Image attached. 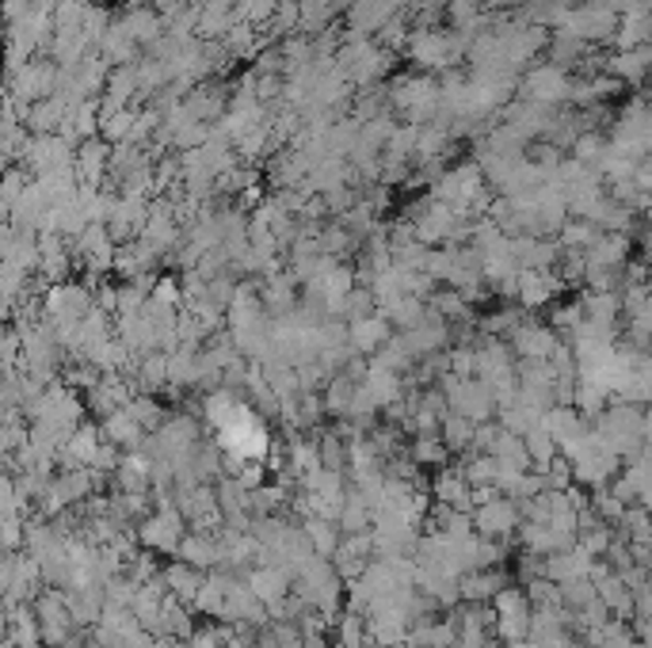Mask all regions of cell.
I'll return each instance as SVG.
<instances>
[{
	"label": "cell",
	"mask_w": 652,
	"mask_h": 648,
	"mask_svg": "<svg viewBox=\"0 0 652 648\" xmlns=\"http://www.w3.org/2000/svg\"><path fill=\"white\" fill-rule=\"evenodd\" d=\"M591 569H596V557H588L580 546H568L561 553L542 557V576L553 580V584H568V580H591Z\"/></svg>",
	"instance_id": "obj_23"
},
{
	"label": "cell",
	"mask_w": 652,
	"mask_h": 648,
	"mask_svg": "<svg viewBox=\"0 0 652 648\" xmlns=\"http://www.w3.org/2000/svg\"><path fill=\"white\" fill-rule=\"evenodd\" d=\"M317 458H320V469L344 473V469H348V446H344L336 435H325V439L317 443Z\"/></svg>",
	"instance_id": "obj_52"
},
{
	"label": "cell",
	"mask_w": 652,
	"mask_h": 648,
	"mask_svg": "<svg viewBox=\"0 0 652 648\" xmlns=\"http://www.w3.org/2000/svg\"><path fill=\"white\" fill-rule=\"evenodd\" d=\"M561 20H565V28H561V31H565V35H573V39H580L584 46L602 43V39H610V35H615V28H618V12L607 4V0L568 8Z\"/></svg>",
	"instance_id": "obj_12"
},
{
	"label": "cell",
	"mask_w": 652,
	"mask_h": 648,
	"mask_svg": "<svg viewBox=\"0 0 652 648\" xmlns=\"http://www.w3.org/2000/svg\"><path fill=\"white\" fill-rule=\"evenodd\" d=\"M31 611H35V622H39V637H43V645H51V648H62L73 637V629H77V622H73L69 606H65L57 587L35 592Z\"/></svg>",
	"instance_id": "obj_13"
},
{
	"label": "cell",
	"mask_w": 652,
	"mask_h": 648,
	"mask_svg": "<svg viewBox=\"0 0 652 648\" xmlns=\"http://www.w3.org/2000/svg\"><path fill=\"white\" fill-rule=\"evenodd\" d=\"M96 477H100V473H93V469H65V473H57V477L51 473L43 496H39L43 519H54V515H62L65 508H80L85 500H93Z\"/></svg>",
	"instance_id": "obj_6"
},
{
	"label": "cell",
	"mask_w": 652,
	"mask_h": 648,
	"mask_svg": "<svg viewBox=\"0 0 652 648\" xmlns=\"http://www.w3.org/2000/svg\"><path fill=\"white\" fill-rule=\"evenodd\" d=\"M565 290V282L557 279V271H531L523 268L515 276V294L519 302L526 305V310H542V305H550L553 298Z\"/></svg>",
	"instance_id": "obj_24"
},
{
	"label": "cell",
	"mask_w": 652,
	"mask_h": 648,
	"mask_svg": "<svg viewBox=\"0 0 652 648\" xmlns=\"http://www.w3.org/2000/svg\"><path fill=\"white\" fill-rule=\"evenodd\" d=\"M134 378H138V386H142L145 393H161V389H169V352L138 355Z\"/></svg>",
	"instance_id": "obj_38"
},
{
	"label": "cell",
	"mask_w": 652,
	"mask_h": 648,
	"mask_svg": "<svg viewBox=\"0 0 652 648\" xmlns=\"http://www.w3.org/2000/svg\"><path fill=\"white\" fill-rule=\"evenodd\" d=\"M313 469H320L317 443H309V439H294L291 451H286V473H291V477H302V473H313Z\"/></svg>",
	"instance_id": "obj_48"
},
{
	"label": "cell",
	"mask_w": 652,
	"mask_h": 648,
	"mask_svg": "<svg viewBox=\"0 0 652 648\" xmlns=\"http://www.w3.org/2000/svg\"><path fill=\"white\" fill-rule=\"evenodd\" d=\"M23 161L35 176H51V172H65L73 169V145L62 134H39L28 141L23 149Z\"/></svg>",
	"instance_id": "obj_18"
},
{
	"label": "cell",
	"mask_w": 652,
	"mask_h": 648,
	"mask_svg": "<svg viewBox=\"0 0 652 648\" xmlns=\"http://www.w3.org/2000/svg\"><path fill=\"white\" fill-rule=\"evenodd\" d=\"M302 534H305V542H309V550H313V553L325 557V561H333L336 546H340V527H336V522H328V519H313V515H305Z\"/></svg>",
	"instance_id": "obj_39"
},
{
	"label": "cell",
	"mask_w": 652,
	"mask_h": 648,
	"mask_svg": "<svg viewBox=\"0 0 652 648\" xmlns=\"http://www.w3.org/2000/svg\"><path fill=\"white\" fill-rule=\"evenodd\" d=\"M542 423V409H534V404H526V401H511V404H503L500 409V428L503 431H511V435H519L523 439L526 431H534Z\"/></svg>",
	"instance_id": "obj_42"
},
{
	"label": "cell",
	"mask_w": 652,
	"mask_h": 648,
	"mask_svg": "<svg viewBox=\"0 0 652 648\" xmlns=\"http://www.w3.org/2000/svg\"><path fill=\"white\" fill-rule=\"evenodd\" d=\"M390 104L404 111L412 119V127H427V122H439V80H432L427 73L416 77H398L390 85Z\"/></svg>",
	"instance_id": "obj_4"
},
{
	"label": "cell",
	"mask_w": 652,
	"mask_h": 648,
	"mask_svg": "<svg viewBox=\"0 0 652 648\" xmlns=\"http://www.w3.org/2000/svg\"><path fill=\"white\" fill-rule=\"evenodd\" d=\"M161 580H164V592H169L172 600L192 606L195 592H199V584H203V572L192 569V564H184V561H172L169 569H161Z\"/></svg>",
	"instance_id": "obj_34"
},
{
	"label": "cell",
	"mask_w": 652,
	"mask_h": 648,
	"mask_svg": "<svg viewBox=\"0 0 652 648\" xmlns=\"http://www.w3.org/2000/svg\"><path fill=\"white\" fill-rule=\"evenodd\" d=\"M599 515L602 522H610V527H618V519H622L626 515V504L618 500L615 493H610V488H596V508H591Z\"/></svg>",
	"instance_id": "obj_53"
},
{
	"label": "cell",
	"mask_w": 652,
	"mask_h": 648,
	"mask_svg": "<svg viewBox=\"0 0 652 648\" xmlns=\"http://www.w3.org/2000/svg\"><path fill=\"white\" fill-rule=\"evenodd\" d=\"M382 317L393 324V328L409 332L416 328V324H424L427 317H432V310H427L424 298H401V302H393L390 310H382Z\"/></svg>",
	"instance_id": "obj_43"
},
{
	"label": "cell",
	"mask_w": 652,
	"mask_h": 648,
	"mask_svg": "<svg viewBox=\"0 0 652 648\" xmlns=\"http://www.w3.org/2000/svg\"><path fill=\"white\" fill-rule=\"evenodd\" d=\"M474 428L477 423H469L466 417H454V412H447V417L439 420V431L435 435L443 439V446L454 454H466L469 446H474Z\"/></svg>",
	"instance_id": "obj_44"
},
{
	"label": "cell",
	"mask_w": 652,
	"mask_h": 648,
	"mask_svg": "<svg viewBox=\"0 0 652 648\" xmlns=\"http://www.w3.org/2000/svg\"><path fill=\"white\" fill-rule=\"evenodd\" d=\"M184 534H187V519L180 515V508L172 500H161L153 515H145V519L138 522V542L150 553H176Z\"/></svg>",
	"instance_id": "obj_8"
},
{
	"label": "cell",
	"mask_w": 652,
	"mask_h": 648,
	"mask_svg": "<svg viewBox=\"0 0 652 648\" xmlns=\"http://www.w3.org/2000/svg\"><path fill=\"white\" fill-rule=\"evenodd\" d=\"M393 324L382 317V313H367L359 321H348V347L351 355H374L382 344H390Z\"/></svg>",
	"instance_id": "obj_26"
},
{
	"label": "cell",
	"mask_w": 652,
	"mask_h": 648,
	"mask_svg": "<svg viewBox=\"0 0 652 648\" xmlns=\"http://www.w3.org/2000/svg\"><path fill=\"white\" fill-rule=\"evenodd\" d=\"M542 428H546V435L557 443V451H565V446H573L591 423L584 420L573 404H553V409L542 412Z\"/></svg>",
	"instance_id": "obj_27"
},
{
	"label": "cell",
	"mask_w": 652,
	"mask_h": 648,
	"mask_svg": "<svg viewBox=\"0 0 652 648\" xmlns=\"http://www.w3.org/2000/svg\"><path fill=\"white\" fill-rule=\"evenodd\" d=\"M469 519H474V534L497 542V538H508L511 530H519L523 515H519L515 500H508V496H492V500L477 504V508L469 511Z\"/></svg>",
	"instance_id": "obj_16"
},
{
	"label": "cell",
	"mask_w": 652,
	"mask_h": 648,
	"mask_svg": "<svg viewBox=\"0 0 652 648\" xmlns=\"http://www.w3.org/2000/svg\"><path fill=\"white\" fill-rule=\"evenodd\" d=\"M100 435L111 446H119V451H138L145 431L138 428V420L130 417L127 409H115V412H107V417H100Z\"/></svg>",
	"instance_id": "obj_31"
},
{
	"label": "cell",
	"mask_w": 652,
	"mask_h": 648,
	"mask_svg": "<svg viewBox=\"0 0 652 648\" xmlns=\"http://www.w3.org/2000/svg\"><path fill=\"white\" fill-rule=\"evenodd\" d=\"M492 629L503 645L526 641V629H531V603H526L523 587H503L492 595Z\"/></svg>",
	"instance_id": "obj_10"
},
{
	"label": "cell",
	"mask_w": 652,
	"mask_h": 648,
	"mask_svg": "<svg viewBox=\"0 0 652 648\" xmlns=\"http://www.w3.org/2000/svg\"><path fill=\"white\" fill-rule=\"evenodd\" d=\"M85 393H88L85 397L88 409H93L96 417H107V412H115V409H127L130 397H134V389H130L127 374H100L96 386H88Z\"/></svg>",
	"instance_id": "obj_22"
},
{
	"label": "cell",
	"mask_w": 652,
	"mask_h": 648,
	"mask_svg": "<svg viewBox=\"0 0 652 648\" xmlns=\"http://www.w3.org/2000/svg\"><path fill=\"white\" fill-rule=\"evenodd\" d=\"M435 198L469 218V210H485V206H489V184H485L477 164H458V169H450L439 176Z\"/></svg>",
	"instance_id": "obj_5"
},
{
	"label": "cell",
	"mask_w": 652,
	"mask_h": 648,
	"mask_svg": "<svg viewBox=\"0 0 652 648\" xmlns=\"http://www.w3.org/2000/svg\"><path fill=\"white\" fill-rule=\"evenodd\" d=\"M557 344V332L546 324H515L511 328V347H515V355H523V363H546Z\"/></svg>",
	"instance_id": "obj_25"
},
{
	"label": "cell",
	"mask_w": 652,
	"mask_h": 648,
	"mask_svg": "<svg viewBox=\"0 0 652 648\" xmlns=\"http://www.w3.org/2000/svg\"><path fill=\"white\" fill-rule=\"evenodd\" d=\"M119 28L127 31V35H130V43H134V46H153L156 39L164 35V20H161V12H156L153 4L130 8V12H127V20H122Z\"/></svg>",
	"instance_id": "obj_33"
},
{
	"label": "cell",
	"mask_w": 652,
	"mask_h": 648,
	"mask_svg": "<svg viewBox=\"0 0 652 648\" xmlns=\"http://www.w3.org/2000/svg\"><path fill=\"white\" fill-rule=\"evenodd\" d=\"M469 310V302L458 294V290H443V294H435V317H461V313Z\"/></svg>",
	"instance_id": "obj_56"
},
{
	"label": "cell",
	"mask_w": 652,
	"mask_h": 648,
	"mask_svg": "<svg viewBox=\"0 0 652 648\" xmlns=\"http://www.w3.org/2000/svg\"><path fill=\"white\" fill-rule=\"evenodd\" d=\"M580 313H584V321H591V324L618 328V317H622V298H618L615 290H591V294L580 298Z\"/></svg>",
	"instance_id": "obj_36"
},
{
	"label": "cell",
	"mask_w": 652,
	"mask_h": 648,
	"mask_svg": "<svg viewBox=\"0 0 652 648\" xmlns=\"http://www.w3.org/2000/svg\"><path fill=\"white\" fill-rule=\"evenodd\" d=\"M584 321V313H580V302H568V305H561V310H553V332H565V336H573V328Z\"/></svg>",
	"instance_id": "obj_57"
},
{
	"label": "cell",
	"mask_w": 652,
	"mask_h": 648,
	"mask_svg": "<svg viewBox=\"0 0 652 648\" xmlns=\"http://www.w3.org/2000/svg\"><path fill=\"white\" fill-rule=\"evenodd\" d=\"M57 88V69L46 62H23L12 69V96L20 99V104H39V99L54 96Z\"/></svg>",
	"instance_id": "obj_19"
},
{
	"label": "cell",
	"mask_w": 652,
	"mask_h": 648,
	"mask_svg": "<svg viewBox=\"0 0 652 648\" xmlns=\"http://www.w3.org/2000/svg\"><path fill=\"white\" fill-rule=\"evenodd\" d=\"M607 69L615 73L618 85H622V80H630V85H641V80H645V69H649V50L645 46L618 50V54L607 62Z\"/></svg>",
	"instance_id": "obj_40"
},
{
	"label": "cell",
	"mask_w": 652,
	"mask_h": 648,
	"mask_svg": "<svg viewBox=\"0 0 652 648\" xmlns=\"http://www.w3.org/2000/svg\"><path fill=\"white\" fill-rule=\"evenodd\" d=\"M450 20H454V31H458V35H481L489 15H485L481 0H450Z\"/></svg>",
	"instance_id": "obj_46"
},
{
	"label": "cell",
	"mask_w": 652,
	"mask_h": 648,
	"mask_svg": "<svg viewBox=\"0 0 652 648\" xmlns=\"http://www.w3.org/2000/svg\"><path fill=\"white\" fill-rule=\"evenodd\" d=\"M432 493H435V500H439V508L474 511V488L461 477V469H443L439 477H435Z\"/></svg>",
	"instance_id": "obj_32"
},
{
	"label": "cell",
	"mask_w": 652,
	"mask_h": 648,
	"mask_svg": "<svg viewBox=\"0 0 652 648\" xmlns=\"http://www.w3.org/2000/svg\"><path fill=\"white\" fill-rule=\"evenodd\" d=\"M588 641L596 645V648H630L633 645V634H630V626L626 622H602V626H596L588 634Z\"/></svg>",
	"instance_id": "obj_49"
},
{
	"label": "cell",
	"mask_w": 652,
	"mask_h": 648,
	"mask_svg": "<svg viewBox=\"0 0 652 648\" xmlns=\"http://www.w3.org/2000/svg\"><path fill=\"white\" fill-rule=\"evenodd\" d=\"M469 226H474V222H469L466 214L450 210V206L439 203V198H424L409 218L412 237L427 248L432 245H458V240L469 237Z\"/></svg>",
	"instance_id": "obj_3"
},
{
	"label": "cell",
	"mask_w": 652,
	"mask_h": 648,
	"mask_svg": "<svg viewBox=\"0 0 652 648\" xmlns=\"http://www.w3.org/2000/svg\"><path fill=\"white\" fill-rule=\"evenodd\" d=\"M229 580H233V576H226V572H210V576H203L199 592H195L192 611H195V614H206V618L218 622V618H221V603H226Z\"/></svg>",
	"instance_id": "obj_37"
},
{
	"label": "cell",
	"mask_w": 652,
	"mask_h": 648,
	"mask_svg": "<svg viewBox=\"0 0 652 648\" xmlns=\"http://www.w3.org/2000/svg\"><path fill=\"white\" fill-rule=\"evenodd\" d=\"M610 153L626 156V161H645L649 153V111L641 104H630L615 127V138L607 141Z\"/></svg>",
	"instance_id": "obj_15"
},
{
	"label": "cell",
	"mask_w": 652,
	"mask_h": 648,
	"mask_svg": "<svg viewBox=\"0 0 652 648\" xmlns=\"http://www.w3.org/2000/svg\"><path fill=\"white\" fill-rule=\"evenodd\" d=\"M404 50L416 65L424 69H450L461 62V39L454 31H435V28H420L412 35H404Z\"/></svg>",
	"instance_id": "obj_7"
},
{
	"label": "cell",
	"mask_w": 652,
	"mask_h": 648,
	"mask_svg": "<svg viewBox=\"0 0 652 648\" xmlns=\"http://www.w3.org/2000/svg\"><path fill=\"white\" fill-rule=\"evenodd\" d=\"M477 370V347H454L447 355V374L454 378H474Z\"/></svg>",
	"instance_id": "obj_55"
},
{
	"label": "cell",
	"mask_w": 652,
	"mask_h": 648,
	"mask_svg": "<svg viewBox=\"0 0 652 648\" xmlns=\"http://www.w3.org/2000/svg\"><path fill=\"white\" fill-rule=\"evenodd\" d=\"M244 584H249V592L263 606H275L279 600L291 595V572L275 569V564H252L249 576H244Z\"/></svg>",
	"instance_id": "obj_28"
},
{
	"label": "cell",
	"mask_w": 652,
	"mask_h": 648,
	"mask_svg": "<svg viewBox=\"0 0 652 648\" xmlns=\"http://www.w3.org/2000/svg\"><path fill=\"white\" fill-rule=\"evenodd\" d=\"M336 527H340L344 534H362V530H370V504L359 496V488H348Z\"/></svg>",
	"instance_id": "obj_45"
},
{
	"label": "cell",
	"mask_w": 652,
	"mask_h": 648,
	"mask_svg": "<svg viewBox=\"0 0 652 648\" xmlns=\"http://www.w3.org/2000/svg\"><path fill=\"white\" fill-rule=\"evenodd\" d=\"M100 446H104L100 428H96V423H77V428H73V435L65 439L62 446H57V462H62L65 469H93Z\"/></svg>",
	"instance_id": "obj_20"
},
{
	"label": "cell",
	"mask_w": 652,
	"mask_h": 648,
	"mask_svg": "<svg viewBox=\"0 0 652 648\" xmlns=\"http://www.w3.org/2000/svg\"><path fill=\"white\" fill-rule=\"evenodd\" d=\"M279 8V0H237V15H241L249 28L256 23H268V15Z\"/></svg>",
	"instance_id": "obj_54"
},
{
	"label": "cell",
	"mask_w": 652,
	"mask_h": 648,
	"mask_svg": "<svg viewBox=\"0 0 652 648\" xmlns=\"http://www.w3.org/2000/svg\"><path fill=\"white\" fill-rule=\"evenodd\" d=\"M359 389H362V397L374 404V409H390V404L401 401V374L374 359V363H367V367H362Z\"/></svg>",
	"instance_id": "obj_21"
},
{
	"label": "cell",
	"mask_w": 652,
	"mask_h": 648,
	"mask_svg": "<svg viewBox=\"0 0 652 648\" xmlns=\"http://www.w3.org/2000/svg\"><path fill=\"white\" fill-rule=\"evenodd\" d=\"M447 446H443L439 435H416V443H412V462L416 465H443L447 462Z\"/></svg>",
	"instance_id": "obj_51"
},
{
	"label": "cell",
	"mask_w": 652,
	"mask_h": 648,
	"mask_svg": "<svg viewBox=\"0 0 652 648\" xmlns=\"http://www.w3.org/2000/svg\"><path fill=\"white\" fill-rule=\"evenodd\" d=\"M263 310H275V313H291L298 305V279L294 276H271L268 287H263Z\"/></svg>",
	"instance_id": "obj_41"
},
{
	"label": "cell",
	"mask_w": 652,
	"mask_h": 648,
	"mask_svg": "<svg viewBox=\"0 0 652 648\" xmlns=\"http://www.w3.org/2000/svg\"><path fill=\"white\" fill-rule=\"evenodd\" d=\"M508 4H531V0H508Z\"/></svg>",
	"instance_id": "obj_58"
},
{
	"label": "cell",
	"mask_w": 652,
	"mask_h": 648,
	"mask_svg": "<svg viewBox=\"0 0 652 648\" xmlns=\"http://www.w3.org/2000/svg\"><path fill=\"white\" fill-rule=\"evenodd\" d=\"M573 85L576 80L568 77V69H561V65H534V69H526L523 77V93L531 104L546 107V111H553V107L568 104L573 99Z\"/></svg>",
	"instance_id": "obj_14"
},
{
	"label": "cell",
	"mask_w": 652,
	"mask_h": 648,
	"mask_svg": "<svg viewBox=\"0 0 652 648\" xmlns=\"http://www.w3.org/2000/svg\"><path fill=\"white\" fill-rule=\"evenodd\" d=\"M596 431L618 458H630V454L645 451V443H649V420H645V409H638V404H607V409L599 412Z\"/></svg>",
	"instance_id": "obj_2"
},
{
	"label": "cell",
	"mask_w": 652,
	"mask_h": 648,
	"mask_svg": "<svg viewBox=\"0 0 652 648\" xmlns=\"http://www.w3.org/2000/svg\"><path fill=\"white\" fill-rule=\"evenodd\" d=\"M336 641H340V648H367V629H362V614H355V611L336 614Z\"/></svg>",
	"instance_id": "obj_50"
},
{
	"label": "cell",
	"mask_w": 652,
	"mask_h": 648,
	"mask_svg": "<svg viewBox=\"0 0 652 648\" xmlns=\"http://www.w3.org/2000/svg\"><path fill=\"white\" fill-rule=\"evenodd\" d=\"M176 557L184 564H192V569H214V564H221V553H218V538H214V530H192V534L180 538L176 546Z\"/></svg>",
	"instance_id": "obj_30"
},
{
	"label": "cell",
	"mask_w": 652,
	"mask_h": 648,
	"mask_svg": "<svg viewBox=\"0 0 652 648\" xmlns=\"http://www.w3.org/2000/svg\"><path fill=\"white\" fill-rule=\"evenodd\" d=\"M443 401H447V412L466 417L469 423H485V420H492V412H497L489 389H485L477 378H454V374H443Z\"/></svg>",
	"instance_id": "obj_9"
},
{
	"label": "cell",
	"mask_w": 652,
	"mask_h": 648,
	"mask_svg": "<svg viewBox=\"0 0 652 648\" xmlns=\"http://www.w3.org/2000/svg\"><path fill=\"white\" fill-rule=\"evenodd\" d=\"M127 412L138 420V428H142L145 435H153V431L164 423V409H161V401H156L153 393H134V397H130V404H127Z\"/></svg>",
	"instance_id": "obj_47"
},
{
	"label": "cell",
	"mask_w": 652,
	"mask_h": 648,
	"mask_svg": "<svg viewBox=\"0 0 652 648\" xmlns=\"http://www.w3.org/2000/svg\"><path fill=\"white\" fill-rule=\"evenodd\" d=\"M409 648H450L454 645V614L443 622L435 618H420L409 626V637H404Z\"/></svg>",
	"instance_id": "obj_35"
},
{
	"label": "cell",
	"mask_w": 652,
	"mask_h": 648,
	"mask_svg": "<svg viewBox=\"0 0 652 648\" xmlns=\"http://www.w3.org/2000/svg\"><path fill=\"white\" fill-rule=\"evenodd\" d=\"M557 454L568 462V473L588 488H602L618 469H622V458L602 443V435L596 428H588L573 446H565V451H557Z\"/></svg>",
	"instance_id": "obj_1"
},
{
	"label": "cell",
	"mask_w": 652,
	"mask_h": 648,
	"mask_svg": "<svg viewBox=\"0 0 652 648\" xmlns=\"http://www.w3.org/2000/svg\"><path fill=\"white\" fill-rule=\"evenodd\" d=\"M93 290L85 287V282H54L51 290H46V302H43V317L51 328H62V324H77L85 317L88 310H93Z\"/></svg>",
	"instance_id": "obj_11"
},
{
	"label": "cell",
	"mask_w": 652,
	"mask_h": 648,
	"mask_svg": "<svg viewBox=\"0 0 652 648\" xmlns=\"http://www.w3.org/2000/svg\"><path fill=\"white\" fill-rule=\"evenodd\" d=\"M508 587V576L500 569H477V572H461L458 576V600H466L469 606L489 603L492 595Z\"/></svg>",
	"instance_id": "obj_29"
},
{
	"label": "cell",
	"mask_w": 652,
	"mask_h": 648,
	"mask_svg": "<svg viewBox=\"0 0 652 648\" xmlns=\"http://www.w3.org/2000/svg\"><path fill=\"white\" fill-rule=\"evenodd\" d=\"M115 248H119V245L111 240V233H107L104 222H88V226L69 240V252L77 256L85 268H93V271L115 268Z\"/></svg>",
	"instance_id": "obj_17"
}]
</instances>
